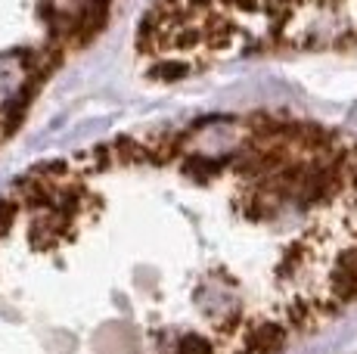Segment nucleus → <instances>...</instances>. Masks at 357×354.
Instances as JSON below:
<instances>
[{
  "label": "nucleus",
  "mask_w": 357,
  "mask_h": 354,
  "mask_svg": "<svg viewBox=\"0 0 357 354\" xmlns=\"http://www.w3.org/2000/svg\"><path fill=\"white\" fill-rule=\"evenodd\" d=\"M149 53L215 63L258 50L357 47V0H155L140 22Z\"/></svg>",
  "instance_id": "nucleus-1"
},
{
  "label": "nucleus",
  "mask_w": 357,
  "mask_h": 354,
  "mask_svg": "<svg viewBox=\"0 0 357 354\" xmlns=\"http://www.w3.org/2000/svg\"><path fill=\"white\" fill-rule=\"evenodd\" d=\"M13 206H6V202H0V233H3V230H10V224H13Z\"/></svg>",
  "instance_id": "nucleus-2"
}]
</instances>
